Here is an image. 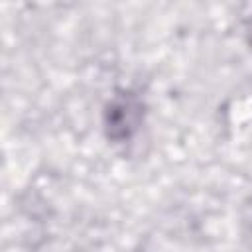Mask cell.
<instances>
[{"label": "cell", "mask_w": 252, "mask_h": 252, "mask_svg": "<svg viewBox=\"0 0 252 252\" xmlns=\"http://www.w3.org/2000/svg\"><path fill=\"white\" fill-rule=\"evenodd\" d=\"M140 116H142V106L132 94H124V96L116 98L106 112L108 136L114 140L128 138L138 128Z\"/></svg>", "instance_id": "cell-1"}]
</instances>
